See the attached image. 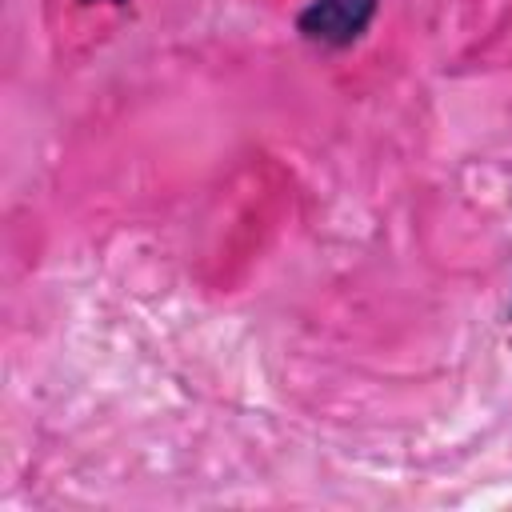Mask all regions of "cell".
<instances>
[{"label": "cell", "instance_id": "obj_1", "mask_svg": "<svg viewBox=\"0 0 512 512\" xmlns=\"http://www.w3.org/2000/svg\"><path fill=\"white\" fill-rule=\"evenodd\" d=\"M376 12V0H312L300 12V32L320 44H352Z\"/></svg>", "mask_w": 512, "mask_h": 512}, {"label": "cell", "instance_id": "obj_2", "mask_svg": "<svg viewBox=\"0 0 512 512\" xmlns=\"http://www.w3.org/2000/svg\"><path fill=\"white\" fill-rule=\"evenodd\" d=\"M88 4H92V0H88ZM112 4H120V0H112Z\"/></svg>", "mask_w": 512, "mask_h": 512}]
</instances>
